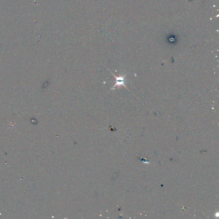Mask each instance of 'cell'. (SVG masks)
Wrapping results in <instances>:
<instances>
[{
	"label": "cell",
	"instance_id": "6da1fadb",
	"mask_svg": "<svg viewBox=\"0 0 219 219\" xmlns=\"http://www.w3.org/2000/svg\"><path fill=\"white\" fill-rule=\"evenodd\" d=\"M113 75H114V76L116 78V83L114 85V86L113 87V88H112V89H114V87L117 86L120 87L121 85H123L125 87H126L125 85L124 84V82H125V80H124L125 76H123L120 75V77H116L113 74Z\"/></svg>",
	"mask_w": 219,
	"mask_h": 219
}]
</instances>
